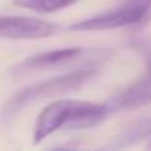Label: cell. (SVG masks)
Here are the masks:
<instances>
[{
    "mask_svg": "<svg viewBox=\"0 0 151 151\" xmlns=\"http://www.w3.org/2000/svg\"><path fill=\"white\" fill-rule=\"evenodd\" d=\"M59 31V24L23 15H4L0 17V39L34 41L46 39Z\"/></svg>",
    "mask_w": 151,
    "mask_h": 151,
    "instance_id": "obj_4",
    "label": "cell"
},
{
    "mask_svg": "<svg viewBox=\"0 0 151 151\" xmlns=\"http://www.w3.org/2000/svg\"><path fill=\"white\" fill-rule=\"evenodd\" d=\"M151 102V76L148 80L138 81L135 85L128 86L125 91H122L112 102L107 106L109 111H117V109H133L140 106L150 104Z\"/></svg>",
    "mask_w": 151,
    "mask_h": 151,
    "instance_id": "obj_6",
    "label": "cell"
},
{
    "mask_svg": "<svg viewBox=\"0 0 151 151\" xmlns=\"http://www.w3.org/2000/svg\"><path fill=\"white\" fill-rule=\"evenodd\" d=\"M81 54H83L81 47H63V49H54V50H47V52L34 54V55L21 60L20 63H17L12 68V75H26V73L59 67L78 59Z\"/></svg>",
    "mask_w": 151,
    "mask_h": 151,
    "instance_id": "obj_5",
    "label": "cell"
},
{
    "mask_svg": "<svg viewBox=\"0 0 151 151\" xmlns=\"http://www.w3.org/2000/svg\"><path fill=\"white\" fill-rule=\"evenodd\" d=\"M145 23L141 12L130 4L128 0H124L120 5L111 8L107 12L93 15L89 18L80 20L70 24V31H106V29H117V28L130 26V24Z\"/></svg>",
    "mask_w": 151,
    "mask_h": 151,
    "instance_id": "obj_3",
    "label": "cell"
},
{
    "mask_svg": "<svg viewBox=\"0 0 151 151\" xmlns=\"http://www.w3.org/2000/svg\"><path fill=\"white\" fill-rule=\"evenodd\" d=\"M109 114L107 104L78 99H55L39 112L33 128V145H39L55 132L85 130L99 125Z\"/></svg>",
    "mask_w": 151,
    "mask_h": 151,
    "instance_id": "obj_1",
    "label": "cell"
},
{
    "mask_svg": "<svg viewBox=\"0 0 151 151\" xmlns=\"http://www.w3.org/2000/svg\"><path fill=\"white\" fill-rule=\"evenodd\" d=\"M130 4H133L143 15L145 23L151 21V0H128Z\"/></svg>",
    "mask_w": 151,
    "mask_h": 151,
    "instance_id": "obj_9",
    "label": "cell"
},
{
    "mask_svg": "<svg viewBox=\"0 0 151 151\" xmlns=\"http://www.w3.org/2000/svg\"><path fill=\"white\" fill-rule=\"evenodd\" d=\"M151 137V117L138 120L135 124H132L130 127H127L117 138L115 146H128L132 143L143 140V138Z\"/></svg>",
    "mask_w": 151,
    "mask_h": 151,
    "instance_id": "obj_8",
    "label": "cell"
},
{
    "mask_svg": "<svg viewBox=\"0 0 151 151\" xmlns=\"http://www.w3.org/2000/svg\"><path fill=\"white\" fill-rule=\"evenodd\" d=\"M76 2L78 0H13L17 7L36 12V13H55L75 5Z\"/></svg>",
    "mask_w": 151,
    "mask_h": 151,
    "instance_id": "obj_7",
    "label": "cell"
},
{
    "mask_svg": "<svg viewBox=\"0 0 151 151\" xmlns=\"http://www.w3.org/2000/svg\"><path fill=\"white\" fill-rule=\"evenodd\" d=\"M148 146H150V148H151V143H150V145H148Z\"/></svg>",
    "mask_w": 151,
    "mask_h": 151,
    "instance_id": "obj_10",
    "label": "cell"
},
{
    "mask_svg": "<svg viewBox=\"0 0 151 151\" xmlns=\"http://www.w3.org/2000/svg\"><path fill=\"white\" fill-rule=\"evenodd\" d=\"M94 75H96L94 70L81 68V70H75V72L54 76V78H49V80H44V81L36 83V85L26 86V88L17 91L12 98H8V101L5 102L4 109H2V119L4 120H12L21 109H24L26 106L33 104V102L78 89L80 86L88 83Z\"/></svg>",
    "mask_w": 151,
    "mask_h": 151,
    "instance_id": "obj_2",
    "label": "cell"
}]
</instances>
